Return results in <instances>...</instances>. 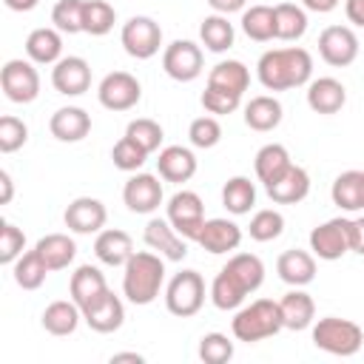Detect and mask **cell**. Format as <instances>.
Returning a JSON list of instances; mask_svg holds the SVG:
<instances>
[{
  "instance_id": "836d02e7",
  "label": "cell",
  "mask_w": 364,
  "mask_h": 364,
  "mask_svg": "<svg viewBox=\"0 0 364 364\" xmlns=\"http://www.w3.org/2000/svg\"><path fill=\"white\" fill-rule=\"evenodd\" d=\"M210 301H213V307H219V310H239L242 307V301H245V296H247V290L242 287V282L230 273V270H219L216 273V279L210 282Z\"/></svg>"
},
{
  "instance_id": "d6a6232c",
  "label": "cell",
  "mask_w": 364,
  "mask_h": 364,
  "mask_svg": "<svg viewBox=\"0 0 364 364\" xmlns=\"http://www.w3.org/2000/svg\"><path fill=\"white\" fill-rule=\"evenodd\" d=\"M34 247H37V253L43 256V262L48 264L51 273H54V270H65V267L74 262V256H77V242H74L68 233H48V236H43Z\"/></svg>"
},
{
  "instance_id": "f546056e",
  "label": "cell",
  "mask_w": 364,
  "mask_h": 364,
  "mask_svg": "<svg viewBox=\"0 0 364 364\" xmlns=\"http://www.w3.org/2000/svg\"><path fill=\"white\" fill-rule=\"evenodd\" d=\"M80 318H82V310H80V304L71 299V301H51L46 310H43V316H40V324H43V330L46 333H51V336H71L77 327H80Z\"/></svg>"
},
{
  "instance_id": "6da1fadb",
  "label": "cell",
  "mask_w": 364,
  "mask_h": 364,
  "mask_svg": "<svg viewBox=\"0 0 364 364\" xmlns=\"http://www.w3.org/2000/svg\"><path fill=\"white\" fill-rule=\"evenodd\" d=\"M256 77L267 91H287L307 85L313 77V57L301 46L270 48L256 63Z\"/></svg>"
},
{
  "instance_id": "8fae6325",
  "label": "cell",
  "mask_w": 364,
  "mask_h": 364,
  "mask_svg": "<svg viewBox=\"0 0 364 364\" xmlns=\"http://www.w3.org/2000/svg\"><path fill=\"white\" fill-rule=\"evenodd\" d=\"M310 250L324 262H336L350 253V219L336 216L310 230Z\"/></svg>"
},
{
  "instance_id": "30bf717a",
  "label": "cell",
  "mask_w": 364,
  "mask_h": 364,
  "mask_svg": "<svg viewBox=\"0 0 364 364\" xmlns=\"http://www.w3.org/2000/svg\"><path fill=\"white\" fill-rule=\"evenodd\" d=\"M202 48L193 40H173L162 51V68L176 82H193L202 74Z\"/></svg>"
},
{
  "instance_id": "f5cc1de1",
  "label": "cell",
  "mask_w": 364,
  "mask_h": 364,
  "mask_svg": "<svg viewBox=\"0 0 364 364\" xmlns=\"http://www.w3.org/2000/svg\"><path fill=\"white\" fill-rule=\"evenodd\" d=\"M245 3L247 0H208V6L216 11V14H233V11H245Z\"/></svg>"
},
{
  "instance_id": "1f68e13d",
  "label": "cell",
  "mask_w": 364,
  "mask_h": 364,
  "mask_svg": "<svg viewBox=\"0 0 364 364\" xmlns=\"http://www.w3.org/2000/svg\"><path fill=\"white\" fill-rule=\"evenodd\" d=\"M290 165H293V159H290L287 148H284V145H279V142H267V145H262V148L256 151V159H253L256 179H259V182H264V185L276 182V179H279Z\"/></svg>"
},
{
  "instance_id": "6f0895ef",
  "label": "cell",
  "mask_w": 364,
  "mask_h": 364,
  "mask_svg": "<svg viewBox=\"0 0 364 364\" xmlns=\"http://www.w3.org/2000/svg\"><path fill=\"white\" fill-rule=\"evenodd\" d=\"M6 3V9H11V11H31L40 0H3Z\"/></svg>"
},
{
  "instance_id": "52a82bcc",
  "label": "cell",
  "mask_w": 364,
  "mask_h": 364,
  "mask_svg": "<svg viewBox=\"0 0 364 364\" xmlns=\"http://www.w3.org/2000/svg\"><path fill=\"white\" fill-rule=\"evenodd\" d=\"M168 222L176 228L179 236L196 242L199 233H202V225H205V205H202V196L196 191H176L171 199H168V210H165Z\"/></svg>"
},
{
  "instance_id": "e575fe53",
  "label": "cell",
  "mask_w": 364,
  "mask_h": 364,
  "mask_svg": "<svg viewBox=\"0 0 364 364\" xmlns=\"http://www.w3.org/2000/svg\"><path fill=\"white\" fill-rule=\"evenodd\" d=\"M242 31L256 43L276 40V11L273 6H250L242 11Z\"/></svg>"
},
{
  "instance_id": "ac0fdd59",
  "label": "cell",
  "mask_w": 364,
  "mask_h": 364,
  "mask_svg": "<svg viewBox=\"0 0 364 364\" xmlns=\"http://www.w3.org/2000/svg\"><path fill=\"white\" fill-rule=\"evenodd\" d=\"M48 131L60 142H80L91 131V114L85 108H80V105L57 108L51 114V119H48Z\"/></svg>"
},
{
  "instance_id": "ffe728a7",
  "label": "cell",
  "mask_w": 364,
  "mask_h": 364,
  "mask_svg": "<svg viewBox=\"0 0 364 364\" xmlns=\"http://www.w3.org/2000/svg\"><path fill=\"white\" fill-rule=\"evenodd\" d=\"M276 273L284 284L290 287H304L316 279V256L313 250H284L279 259H276Z\"/></svg>"
},
{
  "instance_id": "9a60e30c",
  "label": "cell",
  "mask_w": 364,
  "mask_h": 364,
  "mask_svg": "<svg viewBox=\"0 0 364 364\" xmlns=\"http://www.w3.org/2000/svg\"><path fill=\"white\" fill-rule=\"evenodd\" d=\"M142 239H145V245H148L151 250H156V253H159L162 259H168V262H182V259L188 256V245H185L188 239L176 233V228L168 222V216H165V219L154 216V219L145 225Z\"/></svg>"
},
{
  "instance_id": "4316f807",
  "label": "cell",
  "mask_w": 364,
  "mask_h": 364,
  "mask_svg": "<svg viewBox=\"0 0 364 364\" xmlns=\"http://www.w3.org/2000/svg\"><path fill=\"white\" fill-rule=\"evenodd\" d=\"M282 117H284V108H282V102H279L276 97H270V94H259V97H253V100L245 105V125H247L250 131H259V134H267V131L279 128Z\"/></svg>"
},
{
  "instance_id": "8d00e7d4",
  "label": "cell",
  "mask_w": 364,
  "mask_h": 364,
  "mask_svg": "<svg viewBox=\"0 0 364 364\" xmlns=\"http://www.w3.org/2000/svg\"><path fill=\"white\" fill-rule=\"evenodd\" d=\"M222 205L233 216L250 213V208L256 205V185L247 176H230L222 188Z\"/></svg>"
},
{
  "instance_id": "484cf974",
  "label": "cell",
  "mask_w": 364,
  "mask_h": 364,
  "mask_svg": "<svg viewBox=\"0 0 364 364\" xmlns=\"http://www.w3.org/2000/svg\"><path fill=\"white\" fill-rule=\"evenodd\" d=\"M82 321L94 330V333H117L125 321V304L119 296L108 293L102 301H97L94 307L82 310Z\"/></svg>"
},
{
  "instance_id": "d590c367",
  "label": "cell",
  "mask_w": 364,
  "mask_h": 364,
  "mask_svg": "<svg viewBox=\"0 0 364 364\" xmlns=\"http://www.w3.org/2000/svg\"><path fill=\"white\" fill-rule=\"evenodd\" d=\"M233 37H236L233 23H228L225 14H208V17L202 20V26H199V40H202V46H205L208 51H213V54L228 51V48L233 46Z\"/></svg>"
},
{
  "instance_id": "7dc6e473",
  "label": "cell",
  "mask_w": 364,
  "mask_h": 364,
  "mask_svg": "<svg viewBox=\"0 0 364 364\" xmlns=\"http://www.w3.org/2000/svg\"><path fill=\"white\" fill-rule=\"evenodd\" d=\"M188 139L193 148H213L219 145L222 139V125L213 114H205V117H196L191 125H188Z\"/></svg>"
},
{
  "instance_id": "7c38bea8",
  "label": "cell",
  "mask_w": 364,
  "mask_h": 364,
  "mask_svg": "<svg viewBox=\"0 0 364 364\" xmlns=\"http://www.w3.org/2000/svg\"><path fill=\"white\" fill-rule=\"evenodd\" d=\"M318 54L327 65L344 68L358 57V37L350 26H327L318 34Z\"/></svg>"
},
{
  "instance_id": "44dd1931",
  "label": "cell",
  "mask_w": 364,
  "mask_h": 364,
  "mask_svg": "<svg viewBox=\"0 0 364 364\" xmlns=\"http://www.w3.org/2000/svg\"><path fill=\"white\" fill-rule=\"evenodd\" d=\"M94 256L108 267H125V262L134 256V242L119 228H105L94 239Z\"/></svg>"
},
{
  "instance_id": "5bb4252c",
  "label": "cell",
  "mask_w": 364,
  "mask_h": 364,
  "mask_svg": "<svg viewBox=\"0 0 364 364\" xmlns=\"http://www.w3.org/2000/svg\"><path fill=\"white\" fill-rule=\"evenodd\" d=\"M63 219H65V228H68L71 233L91 236V233H100V230L105 228L108 210H105V205H102L100 199H94V196H77V199L65 208Z\"/></svg>"
},
{
  "instance_id": "f1b7e54d",
  "label": "cell",
  "mask_w": 364,
  "mask_h": 364,
  "mask_svg": "<svg viewBox=\"0 0 364 364\" xmlns=\"http://www.w3.org/2000/svg\"><path fill=\"white\" fill-rule=\"evenodd\" d=\"M26 54L37 65H54L63 57V31L57 28H34L26 37Z\"/></svg>"
},
{
  "instance_id": "ee69618b",
  "label": "cell",
  "mask_w": 364,
  "mask_h": 364,
  "mask_svg": "<svg viewBox=\"0 0 364 364\" xmlns=\"http://www.w3.org/2000/svg\"><path fill=\"white\" fill-rule=\"evenodd\" d=\"M148 156H151V154H148L145 148H139L131 136L117 139V142H114V148H111L114 168H119V171H125V173H136V171L145 165V159H148Z\"/></svg>"
},
{
  "instance_id": "603a6c76",
  "label": "cell",
  "mask_w": 364,
  "mask_h": 364,
  "mask_svg": "<svg viewBox=\"0 0 364 364\" xmlns=\"http://www.w3.org/2000/svg\"><path fill=\"white\" fill-rule=\"evenodd\" d=\"M156 171L165 182H188L196 173V156L185 145H168L156 156Z\"/></svg>"
},
{
  "instance_id": "7bdbcfd3",
  "label": "cell",
  "mask_w": 364,
  "mask_h": 364,
  "mask_svg": "<svg viewBox=\"0 0 364 364\" xmlns=\"http://www.w3.org/2000/svg\"><path fill=\"white\" fill-rule=\"evenodd\" d=\"M125 136H131L139 148H145L148 154L159 151L162 139H165V131L156 119H148V117H139V119H131L128 128H125Z\"/></svg>"
},
{
  "instance_id": "cb8c5ba5",
  "label": "cell",
  "mask_w": 364,
  "mask_h": 364,
  "mask_svg": "<svg viewBox=\"0 0 364 364\" xmlns=\"http://www.w3.org/2000/svg\"><path fill=\"white\" fill-rule=\"evenodd\" d=\"M264 188L276 205H296V202L307 199V193H310V173L301 165H290L276 182H270Z\"/></svg>"
},
{
  "instance_id": "f6af8a7d",
  "label": "cell",
  "mask_w": 364,
  "mask_h": 364,
  "mask_svg": "<svg viewBox=\"0 0 364 364\" xmlns=\"http://www.w3.org/2000/svg\"><path fill=\"white\" fill-rule=\"evenodd\" d=\"M82 9L85 0H57L51 9V23L63 34H80L82 31Z\"/></svg>"
},
{
  "instance_id": "ab89813d",
  "label": "cell",
  "mask_w": 364,
  "mask_h": 364,
  "mask_svg": "<svg viewBox=\"0 0 364 364\" xmlns=\"http://www.w3.org/2000/svg\"><path fill=\"white\" fill-rule=\"evenodd\" d=\"M225 270H230V273L242 282V287H245L247 293H256V290L262 287V282H264V264H262V259L253 256V253H233V256L228 259Z\"/></svg>"
},
{
  "instance_id": "e0dca14e",
  "label": "cell",
  "mask_w": 364,
  "mask_h": 364,
  "mask_svg": "<svg viewBox=\"0 0 364 364\" xmlns=\"http://www.w3.org/2000/svg\"><path fill=\"white\" fill-rule=\"evenodd\" d=\"M68 293H71V299L80 304V310H88V307H94L97 301H102L111 290H108V282H105V276H102L100 267H94V264H80V267L71 273Z\"/></svg>"
},
{
  "instance_id": "8992f818",
  "label": "cell",
  "mask_w": 364,
  "mask_h": 364,
  "mask_svg": "<svg viewBox=\"0 0 364 364\" xmlns=\"http://www.w3.org/2000/svg\"><path fill=\"white\" fill-rule=\"evenodd\" d=\"M119 40H122L125 54H131L134 60H151L162 48V28L154 17L136 14L128 23H122Z\"/></svg>"
},
{
  "instance_id": "277c9868",
  "label": "cell",
  "mask_w": 364,
  "mask_h": 364,
  "mask_svg": "<svg viewBox=\"0 0 364 364\" xmlns=\"http://www.w3.org/2000/svg\"><path fill=\"white\" fill-rule=\"evenodd\" d=\"M313 344L330 355L350 358L364 347V333L355 321L338 318V316H324L313 324Z\"/></svg>"
},
{
  "instance_id": "11a10c76",
  "label": "cell",
  "mask_w": 364,
  "mask_h": 364,
  "mask_svg": "<svg viewBox=\"0 0 364 364\" xmlns=\"http://www.w3.org/2000/svg\"><path fill=\"white\" fill-rule=\"evenodd\" d=\"M304 11H316V14H330L333 9H338V0H301Z\"/></svg>"
},
{
  "instance_id": "d4e9b609",
  "label": "cell",
  "mask_w": 364,
  "mask_h": 364,
  "mask_svg": "<svg viewBox=\"0 0 364 364\" xmlns=\"http://www.w3.org/2000/svg\"><path fill=\"white\" fill-rule=\"evenodd\" d=\"M279 310H282V321L287 330H307L316 318V301L301 287H293L290 293H284L279 299Z\"/></svg>"
},
{
  "instance_id": "60d3db41",
  "label": "cell",
  "mask_w": 364,
  "mask_h": 364,
  "mask_svg": "<svg viewBox=\"0 0 364 364\" xmlns=\"http://www.w3.org/2000/svg\"><path fill=\"white\" fill-rule=\"evenodd\" d=\"M117 23V11L111 3L105 0H85V9H82V31L91 34V37H102L114 28Z\"/></svg>"
},
{
  "instance_id": "74e56055",
  "label": "cell",
  "mask_w": 364,
  "mask_h": 364,
  "mask_svg": "<svg viewBox=\"0 0 364 364\" xmlns=\"http://www.w3.org/2000/svg\"><path fill=\"white\" fill-rule=\"evenodd\" d=\"M11 273H14L17 287H23V290H37V287H43V282H46V276H48L51 270H48V264L43 262V256H40L37 247H34V250H26V253L11 264Z\"/></svg>"
},
{
  "instance_id": "7402d4cb",
  "label": "cell",
  "mask_w": 364,
  "mask_h": 364,
  "mask_svg": "<svg viewBox=\"0 0 364 364\" xmlns=\"http://www.w3.org/2000/svg\"><path fill=\"white\" fill-rule=\"evenodd\" d=\"M347 102V88L336 77H318L307 82V105L316 114H338Z\"/></svg>"
},
{
  "instance_id": "5b68a950",
  "label": "cell",
  "mask_w": 364,
  "mask_h": 364,
  "mask_svg": "<svg viewBox=\"0 0 364 364\" xmlns=\"http://www.w3.org/2000/svg\"><path fill=\"white\" fill-rule=\"evenodd\" d=\"M205 304V279L196 270H179L165 287V307L171 316L191 318Z\"/></svg>"
},
{
  "instance_id": "db71d44e",
  "label": "cell",
  "mask_w": 364,
  "mask_h": 364,
  "mask_svg": "<svg viewBox=\"0 0 364 364\" xmlns=\"http://www.w3.org/2000/svg\"><path fill=\"white\" fill-rule=\"evenodd\" d=\"M344 14H347V20L353 26L364 28V0H347L344 3Z\"/></svg>"
},
{
  "instance_id": "7a4b0ae2",
  "label": "cell",
  "mask_w": 364,
  "mask_h": 364,
  "mask_svg": "<svg viewBox=\"0 0 364 364\" xmlns=\"http://www.w3.org/2000/svg\"><path fill=\"white\" fill-rule=\"evenodd\" d=\"M165 284V262L156 250H134L122 267V293L131 304H151Z\"/></svg>"
},
{
  "instance_id": "d6986e66",
  "label": "cell",
  "mask_w": 364,
  "mask_h": 364,
  "mask_svg": "<svg viewBox=\"0 0 364 364\" xmlns=\"http://www.w3.org/2000/svg\"><path fill=\"white\" fill-rule=\"evenodd\" d=\"M202 245V250L208 253H230L242 245V228L233 219H205L202 233L196 239Z\"/></svg>"
},
{
  "instance_id": "ba28073f",
  "label": "cell",
  "mask_w": 364,
  "mask_h": 364,
  "mask_svg": "<svg viewBox=\"0 0 364 364\" xmlns=\"http://www.w3.org/2000/svg\"><path fill=\"white\" fill-rule=\"evenodd\" d=\"M34 65L37 63H31V60H9L0 68V85H3L6 100L17 102V105H26V102L37 100V94H40V74H37Z\"/></svg>"
},
{
  "instance_id": "4dcf8cb0",
  "label": "cell",
  "mask_w": 364,
  "mask_h": 364,
  "mask_svg": "<svg viewBox=\"0 0 364 364\" xmlns=\"http://www.w3.org/2000/svg\"><path fill=\"white\" fill-rule=\"evenodd\" d=\"M208 85L242 97V94L247 91V85H250V71H247V65H245L242 60H222V63H216V65L210 68Z\"/></svg>"
},
{
  "instance_id": "680465c9",
  "label": "cell",
  "mask_w": 364,
  "mask_h": 364,
  "mask_svg": "<svg viewBox=\"0 0 364 364\" xmlns=\"http://www.w3.org/2000/svg\"><path fill=\"white\" fill-rule=\"evenodd\" d=\"M119 361L142 364V361H145V355H139V353H114V355H111V364H119Z\"/></svg>"
},
{
  "instance_id": "f35d334b",
  "label": "cell",
  "mask_w": 364,
  "mask_h": 364,
  "mask_svg": "<svg viewBox=\"0 0 364 364\" xmlns=\"http://www.w3.org/2000/svg\"><path fill=\"white\" fill-rule=\"evenodd\" d=\"M276 11V40H299L307 31V11L304 6L296 3H279L273 6Z\"/></svg>"
},
{
  "instance_id": "f907efd6",
  "label": "cell",
  "mask_w": 364,
  "mask_h": 364,
  "mask_svg": "<svg viewBox=\"0 0 364 364\" xmlns=\"http://www.w3.org/2000/svg\"><path fill=\"white\" fill-rule=\"evenodd\" d=\"M239 102H242V97L228 94V91H222V88H213V85H205V91H202V108H205L208 114H213V117L233 114V111L239 108Z\"/></svg>"
},
{
  "instance_id": "816d5d0a",
  "label": "cell",
  "mask_w": 364,
  "mask_h": 364,
  "mask_svg": "<svg viewBox=\"0 0 364 364\" xmlns=\"http://www.w3.org/2000/svg\"><path fill=\"white\" fill-rule=\"evenodd\" d=\"M350 250L364 256V216L350 219Z\"/></svg>"
},
{
  "instance_id": "83f0119b",
  "label": "cell",
  "mask_w": 364,
  "mask_h": 364,
  "mask_svg": "<svg viewBox=\"0 0 364 364\" xmlns=\"http://www.w3.org/2000/svg\"><path fill=\"white\" fill-rule=\"evenodd\" d=\"M330 199L344 213L364 210V171H344V173H338L333 188H330Z\"/></svg>"
},
{
  "instance_id": "3957f363",
  "label": "cell",
  "mask_w": 364,
  "mask_h": 364,
  "mask_svg": "<svg viewBox=\"0 0 364 364\" xmlns=\"http://www.w3.org/2000/svg\"><path fill=\"white\" fill-rule=\"evenodd\" d=\"M279 330H284V321H282L279 301H273V299H256L247 307H239L233 321H230L233 338L245 341V344H256L262 338H270Z\"/></svg>"
},
{
  "instance_id": "c3c4849f",
  "label": "cell",
  "mask_w": 364,
  "mask_h": 364,
  "mask_svg": "<svg viewBox=\"0 0 364 364\" xmlns=\"http://www.w3.org/2000/svg\"><path fill=\"white\" fill-rule=\"evenodd\" d=\"M26 142H28V125L14 114L0 117V151L3 154H14Z\"/></svg>"
},
{
  "instance_id": "681fc988",
  "label": "cell",
  "mask_w": 364,
  "mask_h": 364,
  "mask_svg": "<svg viewBox=\"0 0 364 364\" xmlns=\"http://www.w3.org/2000/svg\"><path fill=\"white\" fill-rule=\"evenodd\" d=\"M26 250V233L11 225V222H3L0 228V262L3 264H14Z\"/></svg>"
},
{
  "instance_id": "4fadbf2b",
  "label": "cell",
  "mask_w": 364,
  "mask_h": 364,
  "mask_svg": "<svg viewBox=\"0 0 364 364\" xmlns=\"http://www.w3.org/2000/svg\"><path fill=\"white\" fill-rule=\"evenodd\" d=\"M162 182L154 173H134L122 188V202L131 213H154L162 205Z\"/></svg>"
},
{
  "instance_id": "9c48e42d",
  "label": "cell",
  "mask_w": 364,
  "mask_h": 364,
  "mask_svg": "<svg viewBox=\"0 0 364 364\" xmlns=\"http://www.w3.org/2000/svg\"><path fill=\"white\" fill-rule=\"evenodd\" d=\"M97 100L108 111H131L142 100V85L128 71H111L97 85Z\"/></svg>"
},
{
  "instance_id": "b9f144b4",
  "label": "cell",
  "mask_w": 364,
  "mask_h": 364,
  "mask_svg": "<svg viewBox=\"0 0 364 364\" xmlns=\"http://www.w3.org/2000/svg\"><path fill=\"white\" fill-rule=\"evenodd\" d=\"M284 230V216L276 210V208H264V210H256L250 225H247V233L253 242H273L279 239Z\"/></svg>"
},
{
  "instance_id": "2e32d148",
  "label": "cell",
  "mask_w": 364,
  "mask_h": 364,
  "mask_svg": "<svg viewBox=\"0 0 364 364\" xmlns=\"http://www.w3.org/2000/svg\"><path fill=\"white\" fill-rule=\"evenodd\" d=\"M51 85L65 97H80L91 88V65L82 57H60L51 68Z\"/></svg>"
},
{
  "instance_id": "bcb514c9",
  "label": "cell",
  "mask_w": 364,
  "mask_h": 364,
  "mask_svg": "<svg viewBox=\"0 0 364 364\" xmlns=\"http://www.w3.org/2000/svg\"><path fill=\"white\" fill-rule=\"evenodd\" d=\"M199 358L205 364H228L233 358V341L225 333H205L199 338Z\"/></svg>"
},
{
  "instance_id": "9f6ffc18",
  "label": "cell",
  "mask_w": 364,
  "mask_h": 364,
  "mask_svg": "<svg viewBox=\"0 0 364 364\" xmlns=\"http://www.w3.org/2000/svg\"><path fill=\"white\" fill-rule=\"evenodd\" d=\"M14 196V182L9 171H0V205H9Z\"/></svg>"
}]
</instances>
